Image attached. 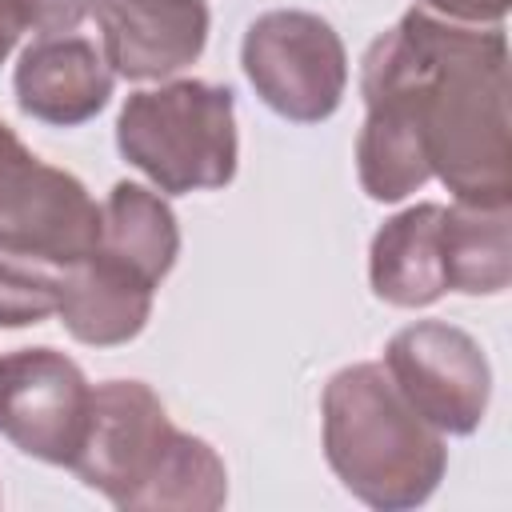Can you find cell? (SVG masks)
Masks as SVG:
<instances>
[{"label":"cell","instance_id":"obj_1","mask_svg":"<svg viewBox=\"0 0 512 512\" xmlns=\"http://www.w3.org/2000/svg\"><path fill=\"white\" fill-rule=\"evenodd\" d=\"M360 96L412 112L428 168L464 204H512L508 36L412 4L360 60Z\"/></svg>","mask_w":512,"mask_h":512},{"label":"cell","instance_id":"obj_2","mask_svg":"<svg viewBox=\"0 0 512 512\" xmlns=\"http://www.w3.org/2000/svg\"><path fill=\"white\" fill-rule=\"evenodd\" d=\"M324 456L336 480L380 512L420 508L448 472V444L376 360L332 372L320 396Z\"/></svg>","mask_w":512,"mask_h":512},{"label":"cell","instance_id":"obj_3","mask_svg":"<svg viewBox=\"0 0 512 512\" xmlns=\"http://www.w3.org/2000/svg\"><path fill=\"white\" fill-rule=\"evenodd\" d=\"M116 148L164 196L224 188L240 160L236 92L192 76L140 88L116 116Z\"/></svg>","mask_w":512,"mask_h":512},{"label":"cell","instance_id":"obj_4","mask_svg":"<svg viewBox=\"0 0 512 512\" xmlns=\"http://www.w3.org/2000/svg\"><path fill=\"white\" fill-rule=\"evenodd\" d=\"M240 68L252 92L292 124L336 116L348 92V52L340 32L304 8L260 12L244 28Z\"/></svg>","mask_w":512,"mask_h":512},{"label":"cell","instance_id":"obj_5","mask_svg":"<svg viewBox=\"0 0 512 512\" xmlns=\"http://www.w3.org/2000/svg\"><path fill=\"white\" fill-rule=\"evenodd\" d=\"M100 244V204L88 188L44 164L0 120V248L44 260L52 268L76 264Z\"/></svg>","mask_w":512,"mask_h":512},{"label":"cell","instance_id":"obj_6","mask_svg":"<svg viewBox=\"0 0 512 512\" xmlns=\"http://www.w3.org/2000/svg\"><path fill=\"white\" fill-rule=\"evenodd\" d=\"M180 428L144 380H104L92 388V420L72 472L116 508L140 512Z\"/></svg>","mask_w":512,"mask_h":512},{"label":"cell","instance_id":"obj_7","mask_svg":"<svg viewBox=\"0 0 512 512\" xmlns=\"http://www.w3.org/2000/svg\"><path fill=\"white\" fill-rule=\"evenodd\" d=\"M384 368L404 400L444 436H472L492 400L480 340L448 320H416L384 348Z\"/></svg>","mask_w":512,"mask_h":512},{"label":"cell","instance_id":"obj_8","mask_svg":"<svg viewBox=\"0 0 512 512\" xmlns=\"http://www.w3.org/2000/svg\"><path fill=\"white\" fill-rule=\"evenodd\" d=\"M92 420V384L48 344L0 356V436L32 460L72 468Z\"/></svg>","mask_w":512,"mask_h":512},{"label":"cell","instance_id":"obj_9","mask_svg":"<svg viewBox=\"0 0 512 512\" xmlns=\"http://www.w3.org/2000/svg\"><path fill=\"white\" fill-rule=\"evenodd\" d=\"M104 60L124 80H164L200 60L212 28L204 0H96Z\"/></svg>","mask_w":512,"mask_h":512},{"label":"cell","instance_id":"obj_10","mask_svg":"<svg viewBox=\"0 0 512 512\" xmlns=\"http://www.w3.org/2000/svg\"><path fill=\"white\" fill-rule=\"evenodd\" d=\"M116 72L108 68L104 52L76 36H36L12 72V92L24 116L52 124V128H76L104 112L112 100Z\"/></svg>","mask_w":512,"mask_h":512},{"label":"cell","instance_id":"obj_11","mask_svg":"<svg viewBox=\"0 0 512 512\" xmlns=\"http://www.w3.org/2000/svg\"><path fill=\"white\" fill-rule=\"evenodd\" d=\"M368 284L392 308H428L448 292L444 204H412L376 228L368 244Z\"/></svg>","mask_w":512,"mask_h":512},{"label":"cell","instance_id":"obj_12","mask_svg":"<svg viewBox=\"0 0 512 512\" xmlns=\"http://www.w3.org/2000/svg\"><path fill=\"white\" fill-rule=\"evenodd\" d=\"M152 292L156 288H148L128 268L88 252L84 260L60 268L56 316L72 340L88 348H116L144 332L152 316Z\"/></svg>","mask_w":512,"mask_h":512},{"label":"cell","instance_id":"obj_13","mask_svg":"<svg viewBox=\"0 0 512 512\" xmlns=\"http://www.w3.org/2000/svg\"><path fill=\"white\" fill-rule=\"evenodd\" d=\"M100 256L140 276L148 288L172 272L180 256V224L168 200L136 180H116L100 204Z\"/></svg>","mask_w":512,"mask_h":512},{"label":"cell","instance_id":"obj_14","mask_svg":"<svg viewBox=\"0 0 512 512\" xmlns=\"http://www.w3.org/2000/svg\"><path fill=\"white\" fill-rule=\"evenodd\" d=\"M356 176L368 200L376 204H396L432 180L420 128L404 104L364 100V124L356 136Z\"/></svg>","mask_w":512,"mask_h":512},{"label":"cell","instance_id":"obj_15","mask_svg":"<svg viewBox=\"0 0 512 512\" xmlns=\"http://www.w3.org/2000/svg\"><path fill=\"white\" fill-rule=\"evenodd\" d=\"M444 268L448 292L496 296L512 280V204L444 208Z\"/></svg>","mask_w":512,"mask_h":512},{"label":"cell","instance_id":"obj_16","mask_svg":"<svg viewBox=\"0 0 512 512\" xmlns=\"http://www.w3.org/2000/svg\"><path fill=\"white\" fill-rule=\"evenodd\" d=\"M60 268L0 248V328H28L56 312Z\"/></svg>","mask_w":512,"mask_h":512},{"label":"cell","instance_id":"obj_17","mask_svg":"<svg viewBox=\"0 0 512 512\" xmlns=\"http://www.w3.org/2000/svg\"><path fill=\"white\" fill-rule=\"evenodd\" d=\"M16 12L24 28L40 36H56V32H76L96 12V0H16Z\"/></svg>","mask_w":512,"mask_h":512},{"label":"cell","instance_id":"obj_18","mask_svg":"<svg viewBox=\"0 0 512 512\" xmlns=\"http://www.w3.org/2000/svg\"><path fill=\"white\" fill-rule=\"evenodd\" d=\"M420 8L460 24H504L512 0H416Z\"/></svg>","mask_w":512,"mask_h":512},{"label":"cell","instance_id":"obj_19","mask_svg":"<svg viewBox=\"0 0 512 512\" xmlns=\"http://www.w3.org/2000/svg\"><path fill=\"white\" fill-rule=\"evenodd\" d=\"M20 32H24V20H20V12H16V0H0V64H4L8 52L16 48Z\"/></svg>","mask_w":512,"mask_h":512}]
</instances>
